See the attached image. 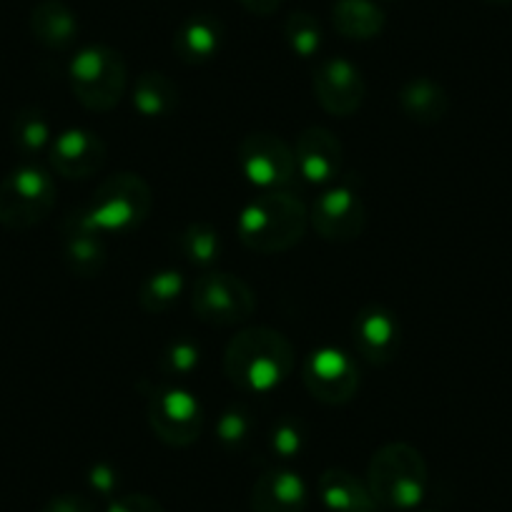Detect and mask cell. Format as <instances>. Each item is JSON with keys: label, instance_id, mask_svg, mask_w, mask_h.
<instances>
[{"label": "cell", "instance_id": "cell-21", "mask_svg": "<svg viewBox=\"0 0 512 512\" xmlns=\"http://www.w3.org/2000/svg\"><path fill=\"white\" fill-rule=\"evenodd\" d=\"M31 31L41 46L66 51L78 36V18L61 0H43L31 13Z\"/></svg>", "mask_w": 512, "mask_h": 512}, {"label": "cell", "instance_id": "cell-11", "mask_svg": "<svg viewBox=\"0 0 512 512\" xmlns=\"http://www.w3.org/2000/svg\"><path fill=\"white\" fill-rule=\"evenodd\" d=\"M309 224L332 244H349L359 239L367 226V209L359 194L349 186H329L314 199Z\"/></svg>", "mask_w": 512, "mask_h": 512}, {"label": "cell", "instance_id": "cell-9", "mask_svg": "<svg viewBox=\"0 0 512 512\" xmlns=\"http://www.w3.org/2000/svg\"><path fill=\"white\" fill-rule=\"evenodd\" d=\"M154 435L169 447H191L204 430V412L199 400L184 387H159L146 405Z\"/></svg>", "mask_w": 512, "mask_h": 512}, {"label": "cell", "instance_id": "cell-23", "mask_svg": "<svg viewBox=\"0 0 512 512\" xmlns=\"http://www.w3.org/2000/svg\"><path fill=\"white\" fill-rule=\"evenodd\" d=\"M332 23L349 41H372L384 31V11L374 0H337Z\"/></svg>", "mask_w": 512, "mask_h": 512}, {"label": "cell", "instance_id": "cell-27", "mask_svg": "<svg viewBox=\"0 0 512 512\" xmlns=\"http://www.w3.org/2000/svg\"><path fill=\"white\" fill-rule=\"evenodd\" d=\"M284 38H287V46L292 48V53H297L299 58L317 56L319 48H322L319 21L304 11L289 13L287 23H284Z\"/></svg>", "mask_w": 512, "mask_h": 512}, {"label": "cell", "instance_id": "cell-3", "mask_svg": "<svg viewBox=\"0 0 512 512\" xmlns=\"http://www.w3.org/2000/svg\"><path fill=\"white\" fill-rule=\"evenodd\" d=\"M151 209H154V191L149 181L134 171H121L96 186L91 201L81 206V214L103 236H126L146 224Z\"/></svg>", "mask_w": 512, "mask_h": 512}, {"label": "cell", "instance_id": "cell-26", "mask_svg": "<svg viewBox=\"0 0 512 512\" xmlns=\"http://www.w3.org/2000/svg\"><path fill=\"white\" fill-rule=\"evenodd\" d=\"M51 126L36 108H26L13 118V144L21 154L38 156L51 149Z\"/></svg>", "mask_w": 512, "mask_h": 512}, {"label": "cell", "instance_id": "cell-8", "mask_svg": "<svg viewBox=\"0 0 512 512\" xmlns=\"http://www.w3.org/2000/svg\"><path fill=\"white\" fill-rule=\"evenodd\" d=\"M236 164L244 179L262 191H287L299 174L292 146L269 131L246 134L236 146Z\"/></svg>", "mask_w": 512, "mask_h": 512}, {"label": "cell", "instance_id": "cell-12", "mask_svg": "<svg viewBox=\"0 0 512 512\" xmlns=\"http://www.w3.org/2000/svg\"><path fill=\"white\" fill-rule=\"evenodd\" d=\"M314 98L334 118H349L362 108L367 83L362 71L347 58H327L314 68Z\"/></svg>", "mask_w": 512, "mask_h": 512}, {"label": "cell", "instance_id": "cell-2", "mask_svg": "<svg viewBox=\"0 0 512 512\" xmlns=\"http://www.w3.org/2000/svg\"><path fill=\"white\" fill-rule=\"evenodd\" d=\"M309 211L289 191H262L239 211L236 236L256 254H282L304 239Z\"/></svg>", "mask_w": 512, "mask_h": 512}, {"label": "cell", "instance_id": "cell-7", "mask_svg": "<svg viewBox=\"0 0 512 512\" xmlns=\"http://www.w3.org/2000/svg\"><path fill=\"white\" fill-rule=\"evenodd\" d=\"M191 309L209 327H236L254 317L256 294L234 274L206 272L191 289Z\"/></svg>", "mask_w": 512, "mask_h": 512}, {"label": "cell", "instance_id": "cell-5", "mask_svg": "<svg viewBox=\"0 0 512 512\" xmlns=\"http://www.w3.org/2000/svg\"><path fill=\"white\" fill-rule=\"evenodd\" d=\"M68 81L76 101L96 113H108L121 103L128 86L126 58L111 46H86L73 56Z\"/></svg>", "mask_w": 512, "mask_h": 512}, {"label": "cell", "instance_id": "cell-33", "mask_svg": "<svg viewBox=\"0 0 512 512\" xmlns=\"http://www.w3.org/2000/svg\"><path fill=\"white\" fill-rule=\"evenodd\" d=\"M91 485L96 487L98 492H111L113 487L118 485V477L113 472V467L108 465H96L91 470Z\"/></svg>", "mask_w": 512, "mask_h": 512}, {"label": "cell", "instance_id": "cell-6", "mask_svg": "<svg viewBox=\"0 0 512 512\" xmlns=\"http://www.w3.org/2000/svg\"><path fill=\"white\" fill-rule=\"evenodd\" d=\"M56 181L41 166H21L0 181V226L26 231L51 216Z\"/></svg>", "mask_w": 512, "mask_h": 512}, {"label": "cell", "instance_id": "cell-16", "mask_svg": "<svg viewBox=\"0 0 512 512\" xmlns=\"http://www.w3.org/2000/svg\"><path fill=\"white\" fill-rule=\"evenodd\" d=\"M297 171L309 184H332L342 171L344 149L342 141L324 126H309L297 136L294 144Z\"/></svg>", "mask_w": 512, "mask_h": 512}, {"label": "cell", "instance_id": "cell-34", "mask_svg": "<svg viewBox=\"0 0 512 512\" xmlns=\"http://www.w3.org/2000/svg\"><path fill=\"white\" fill-rule=\"evenodd\" d=\"M239 3L254 16H272L282 6V0H239Z\"/></svg>", "mask_w": 512, "mask_h": 512}, {"label": "cell", "instance_id": "cell-4", "mask_svg": "<svg viewBox=\"0 0 512 512\" xmlns=\"http://www.w3.org/2000/svg\"><path fill=\"white\" fill-rule=\"evenodd\" d=\"M367 487L379 507L412 510L420 505L427 490L425 457L407 442L382 445L369 460Z\"/></svg>", "mask_w": 512, "mask_h": 512}, {"label": "cell", "instance_id": "cell-10", "mask_svg": "<svg viewBox=\"0 0 512 512\" xmlns=\"http://www.w3.org/2000/svg\"><path fill=\"white\" fill-rule=\"evenodd\" d=\"M302 382L319 405L342 407L357 395L359 369L342 349L319 347L304 359Z\"/></svg>", "mask_w": 512, "mask_h": 512}, {"label": "cell", "instance_id": "cell-19", "mask_svg": "<svg viewBox=\"0 0 512 512\" xmlns=\"http://www.w3.org/2000/svg\"><path fill=\"white\" fill-rule=\"evenodd\" d=\"M317 495L329 512H364L377 507L367 480L342 467H329L319 475Z\"/></svg>", "mask_w": 512, "mask_h": 512}, {"label": "cell", "instance_id": "cell-25", "mask_svg": "<svg viewBox=\"0 0 512 512\" xmlns=\"http://www.w3.org/2000/svg\"><path fill=\"white\" fill-rule=\"evenodd\" d=\"M176 246H179L181 256L189 264H194V267H211L221 254V236L206 221H194V224H189L181 231Z\"/></svg>", "mask_w": 512, "mask_h": 512}, {"label": "cell", "instance_id": "cell-22", "mask_svg": "<svg viewBox=\"0 0 512 512\" xmlns=\"http://www.w3.org/2000/svg\"><path fill=\"white\" fill-rule=\"evenodd\" d=\"M131 103L141 116L151 118V121L169 118L179 108V88L166 73L144 71L136 78Z\"/></svg>", "mask_w": 512, "mask_h": 512}, {"label": "cell", "instance_id": "cell-13", "mask_svg": "<svg viewBox=\"0 0 512 512\" xmlns=\"http://www.w3.org/2000/svg\"><path fill=\"white\" fill-rule=\"evenodd\" d=\"M106 141L88 128H66L48 149L53 171L63 179H91L106 164Z\"/></svg>", "mask_w": 512, "mask_h": 512}, {"label": "cell", "instance_id": "cell-14", "mask_svg": "<svg viewBox=\"0 0 512 512\" xmlns=\"http://www.w3.org/2000/svg\"><path fill=\"white\" fill-rule=\"evenodd\" d=\"M352 334L359 357L367 359L369 364L384 367V364H390L397 357L400 322L382 304H367V307L359 309L352 324Z\"/></svg>", "mask_w": 512, "mask_h": 512}, {"label": "cell", "instance_id": "cell-31", "mask_svg": "<svg viewBox=\"0 0 512 512\" xmlns=\"http://www.w3.org/2000/svg\"><path fill=\"white\" fill-rule=\"evenodd\" d=\"M106 512H166L156 497L146 495V492H128V495L116 497L108 505Z\"/></svg>", "mask_w": 512, "mask_h": 512}, {"label": "cell", "instance_id": "cell-18", "mask_svg": "<svg viewBox=\"0 0 512 512\" xmlns=\"http://www.w3.org/2000/svg\"><path fill=\"white\" fill-rule=\"evenodd\" d=\"M221 41H224V28H221L219 18L209 16V13H196V16L186 18L176 31L174 51L186 66H204V63L214 61Z\"/></svg>", "mask_w": 512, "mask_h": 512}, {"label": "cell", "instance_id": "cell-17", "mask_svg": "<svg viewBox=\"0 0 512 512\" xmlns=\"http://www.w3.org/2000/svg\"><path fill=\"white\" fill-rule=\"evenodd\" d=\"M307 502V482L287 467L262 472L251 490V512H304Z\"/></svg>", "mask_w": 512, "mask_h": 512}, {"label": "cell", "instance_id": "cell-1", "mask_svg": "<svg viewBox=\"0 0 512 512\" xmlns=\"http://www.w3.org/2000/svg\"><path fill=\"white\" fill-rule=\"evenodd\" d=\"M294 347L272 327L241 329L224 349V374L249 395H267L294 372Z\"/></svg>", "mask_w": 512, "mask_h": 512}, {"label": "cell", "instance_id": "cell-32", "mask_svg": "<svg viewBox=\"0 0 512 512\" xmlns=\"http://www.w3.org/2000/svg\"><path fill=\"white\" fill-rule=\"evenodd\" d=\"M41 512H96L91 497L78 495V492H63V495L51 497V500L43 505Z\"/></svg>", "mask_w": 512, "mask_h": 512}, {"label": "cell", "instance_id": "cell-28", "mask_svg": "<svg viewBox=\"0 0 512 512\" xmlns=\"http://www.w3.org/2000/svg\"><path fill=\"white\" fill-rule=\"evenodd\" d=\"M201 349L191 339H174L164 347L159 357V372L166 377H189L194 369H199Z\"/></svg>", "mask_w": 512, "mask_h": 512}, {"label": "cell", "instance_id": "cell-24", "mask_svg": "<svg viewBox=\"0 0 512 512\" xmlns=\"http://www.w3.org/2000/svg\"><path fill=\"white\" fill-rule=\"evenodd\" d=\"M181 294H184V274L179 269H159L141 282L136 302L141 312L164 314L179 302Z\"/></svg>", "mask_w": 512, "mask_h": 512}, {"label": "cell", "instance_id": "cell-20", "mask_svg": "<svg viewBox=\"0 0 512 512\" xmlns=\"http://www.w3.org/2000/svg\"><path fill=\"white\" fill-rule=\"evenodd\" d=\"M400 108L417 126H435L450 111V96L445 88L432 78H412L400 91Z\"/></svg>", "mask_w": 512, "mask_h": 512}, {"label": "cell", "instance_id": "cell-30", "mask_svg": "<svg viewBox=\"0 0 512 512\" xmlns=\"http://www.w3.org/2000/svg\"><path fill=\"white\" fill-rule=\"evenodd\" d=\"M304 447V432L299 427V422L294 420H282L272 430V437H269V450L277 460H294V457L302 452Z\"/></svg>", "mask_w": 512, "mask_h": 512}, {"label": "cell", "instance_id": "cell-36", "mask_svg": "<svg viewBox=\"0 0 512 512\" xmlns=\"http://www.w3.org/2000/svg\"><path fill=\"white\" fill-rule=\"evenodd\" d=\"M364 512H374V510H364Z\"/></svg>", "mask_w": 512, "mask_h": 512}, {"label": "cell", "instance_id": "cell-29", "mask_svg": "<svg viewBox=\"0 0 512 512\" xmlns=\"http://www.w3.org/2000/svg\"><path fill=\"white\" fill-rule=\"evenodd\" d=\"M251 430H254V422L239 407L226 410L219 417V422H216V437H219V442L226 450H239V447H244L249 442Z\"/></svg>", "mask_w": 512, "mask_h": 512}, {"label": "cell", "instance_id": "cell-35", "mask_svg": "<svg viewBox=\"0 0 512 512\" xmlns=\"http://www.w3.org/2000/svg\"><path fill=\"white\" fill-rule=\"evenodd\" d=\"M487 3H495V6H505V3H512V0H487Z\"/></svg>", "mask_w": 512, "mask_h": 512}, {"label": "cell", "instance_id": "cell-15", "mask_svg": "<svg viewBox=\"0 0 512 512\" xmlns=\"http://www.w3.org/2000/svg\"><path fill=\"white\" fill-rule=\"evenodd\" d=\"M63 259L78 279H96L106 267V236L83 219L81 209L71 211L63 221Z\"/></svg>", "mask_w": 512, "mask_h": 512}]
</instances>
